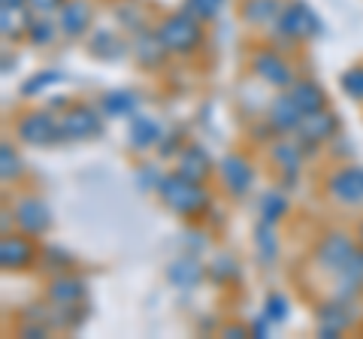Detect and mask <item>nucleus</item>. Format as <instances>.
I'll use <instances>...</instances> for the list:
<instances>
[{
  "label": "nucleus",
  "instance_id": "f257e3e1",
  "mask_svg": "<svg viewBox=\"0 0 363 339\" xmlns=\"http://www.w3.org/2000/svg\"><path fill=\"white\" fill-rule=\"evenodd\" d=\"M157 197H161V203L169 212H176L182 218H200V216H206L209 206H212L209 188L203 182H194V179L179 176L176 170L161 179Z\"/></svg>",
  "mask_w": 363,
  "mask_h": 339
},
{
  "label": "nucleus",
  "instance_id": "f03ea898",
  "mask_svg": "<svg viewBox=\"0 0 363 339\" xmlns=\"http://www.w3.org/2000/svg\"><path fill=\"white\" fill-rule=\"evenodd\" d=\"M318 33H321V21L312 9L303 0H288L279 21L272 25V43L281 40V49H291L297 43H309Z\"/></svg>",
  "mask_w": 363,
  "mask_h": 339
},
{
  "label": "nucleus",
  "instance_id": "7ed1b4c3",
  "mask_svg": "<svg viewBox=\"0 0 363 339\" xmlns=\"http://www.w3.org/2000/svg\"><path fill=\"white\" fill-rule=\"evenodd\" d=\"M155 30H157V37L164 40L167 52L179 55V58H188V55L200 52V46H203V21H197L194 16H188L185 9L167 16Z\"/></svg>",
  "mask_w": 363,
  "mask_h": 339
},
{
  "label": "nucleus",
  "instance_id": "20e7f679",
  "mask_svg": "<svg viewBox=\"0 0 363 339\" xmlns=\"http://www.w3.org/2000/svg\"><path fill=\"white\" fill-rule=\"evenodd\" d=\"M360 248L363 245H357V236H351L345 230H330V233H324L321 240L315 243L312 257H315V264L321 267L324 273L336 276L339 269H342L351 261V257L360 252Z\"/></svg>",
  "mask_w": 363,
  "mask_h": 339
},
{
  "label": "nucleus",
  "instance_id": "39448f33",
  "mask_svg": "<svg viewBox=\"0 0 363 339\" xmlns=\"http://www.w3.org/2000/svg\"><path fill=\"white\" fill-rule=\"evenodd\" d=\"M16 140L25 145H55L61 143V121L49 109H30L16 121Z\"/></svg>",
  "mask_w": 363,
  "mask_h": 339
},
{
  "label": "nucleus",
  "instance_id": "423d86ee",
  "mask_svg": "<svg viewBox=\"0 0 363 339\" xmlns=\"http://www.w3.org/2000/svg\"><path fill=\"white\" fill-rule=\"evenodd\" d=\"M327 197L339 206H360L363 203V167L360 164H342L324 179Z\"/></svg>",
  "mask_w": 363,
  "mask_h": 339
},
{
  "label": "nucleus",
  "instance_id": "0eeeda50",
  "mask_svg": "<svg viewBox=\"0 0 363 339\" xmlns=\"http://www.w3.org/2000/svg\"><path fill=\"white\" fill-rule=\"evenodd\" d=\"M294 137H297L303 145H306V155L318 152L324 143H330L339 137V118L333 109H318V112H309V116H303V121L297 124V130H294Z\"/></svg>",
  "mask_w": 363,
  "mask_h": 339
},
{
  "label": "nucleus",
  "instance_id": "6e6552de",
  "mask_svg": "<svg viewBox=\"0 0 363 339\" xmlns=\"http://www.w3.org/2000/svg\"><path fill=\"white\" fill-rule=\"evenodd\" d=\"M252 73H255L257 79H264L267 85L279 88V91L291 88V85H294V79H297V76H294L291 61H288L279 49H269V46L257 49V52L252 55Z\"/></svg>",
  "mask_w": 363,
  "mask_h": 339
},
{
  "label": "nucleus",
  "instance_id": "1a4fd4ad",
  "mask_svg": "<svg viewBox=\"0 0 363 339\" xmlns=\"http://www.w3.org/2000/svg\"><path fill=\"white\" fill-rule=\"evenodd\" d=\"M40 264V248L37 240L28 233H4L0 240V267L13 269V273H21V269H30Z\"/></svg>",
  "mask_w": 363,
  "mask_h": 339
},
{
  "label": "nucleus",
  "instance_id": "9d476101",
  "mask_svg": "<svg viewBox=\"0 0 363 339\" xmlns=\"http://www.w3.org/2000/svg\"><path fill=\"white\" fill-rule=\"evenodd\" d=\"M58 121H61V140H94L100 137V128H104L100 112L85 104H70L58 116Z\"/></svg>",
  "mask_w": 363,
  "mask_h": 339
},
{
  "label": "nucleus",
  "instance_id": "9b49d317",
  "mask_svg": "<svg viewBox=\"0 0 363 339\" xmlns=\"http://www.w3.org/2000/svg\"><path fill=\"white\" fill-rule=\"evenodd\" d=\"M215 170H218V179H221V185L227 188V194L245 197L248 191L255 188V167H252V161H248L242 152L224 155L221 164Z\"/></svg>",
  "mask_w": 363,
  "mask_h": 339
},
{
  "label": "nucleus",
  "instance_id": "f8f14e48",
  "mask_svg": "<svg viewBox=\"0 0 363 339\" xmlns=\"http://www.w3.org/2000/svg\"><path fill=\"white\" fill-rule=\"evenodd\" d=\"M13 216H16V228L21 233L33 236V240L45 236V233H49V228H52L49 206H45L40 197H33V194H25V197H18L13 203Z\"/></svg>",
  "mask_w": 363,
  "mask_h": 339
},
{
  "label": "nucleus",
  "instance_id": "ddd939ff",
  "mask_svg": "<svg viewBox=\"0 0 363 339\" xmlns=\"http://www.w3.org/2000/svg\"><path fill=\"white\" fill-rule=\"evenodd\" d=\"M357 315H354V300H342L333 297L330 303H324L318 309V333L321 336H342L348 327H354Z\"/></svg>",
  "mask_w": 363,
  "mask_h": 339
},
{
  "label": "nucleus",
  "instance_id": "4468645a",
  "mask_svg": "<svg viewBox=\"0 0 363 339\" xmlns=\"http://www.w3.org/2000/svg\"><path fill=\"white\" fill-rule=\"evenodd\" d=\"M269 161L288 176V182H294V176L300 173L303 161H306V145L297 137L272 140V145H269Z\"/></svg>",
  "mask_w": 363,
  "mask_h": 339
},
{
  "label": "nucleus",
  "instance_id": "2eb2a0df",
  "mask_svg": "<svg viewBox=\"0 0 363 339\" xmlns=\"http://www.w3.org/2000/svg\"><path fill=\"white\" fill-rule=\"evenodd\" d=\"M212 170H215V164H212V157L203 145L191 143V145H185V149H179V155H176V173L179 176L194 179V182H206V179L212 176Z\"/></svg>",
  "mask_w": 363,
  "mask_h": 339
},
{
  "label": "nucleus",
  "instance_id": "dca6fc26",
  "mask_svg": "<svg viewBox=\"0 0 363 339\" xmlns=\"http://www.w3.org/2000/svg\"><path fill=\"white\" fill-rule=\"evenodd\" d=\"M264 121H269V128L276 133H294L297 130V124L303 121V112H300L297 104H294V97L288 91H281V94L272 97Z\"/></svg>",
  "mask_w": 363,
  "mask_h": 339
},
{
  "label": "nucleus",
  "instance_id": "f3484780",
  "mask_svg": "<svg viewBox=\"0 0 363 339\" xmlns=\"http://www.w3.org/2000/svg\"><path fill=\"white\" fill-rule=\"evenodd\" d=\"M167 46H164V40L157 37V30H143V33H136V40H133V58L140 67H145V70H157L164 61H167Z\"/></svg>",
  "mask_w": 363,
  "mask_h": 339
},
{
  "label": "nucleus",
  "instance_id": "a211bd4d",
  "mask_svg": "<svg viewBox=\"0 0 363 339\" xmlns=\"http://www.w3.org/2000/svg\"><path fill=\"white\" fill-rule=\"evenodd\" d=\"M49 303L55 306H73V303L85 300V279L76 273H58L49 282Z\"/></svg>",
  "mask_w": 363,
  "mask_h": 339
},
{
  "label": "nucleus",
  "instance_id": "6ab92c4d",
  "mask_svg": "<svg viewBox=\"0 0 363 339\" xmlns=\"http://www.w3.org/2000/svg\"><path fill=\"white\" fill-rule=\"evenodd\" d=\"M281 9H285V0H242L240 18L252 28H269L279 21Z\"/></svg>",
  "mask_w": 363,
  "mask_h": 339
},
{
  "label": "nucleus",
  "instance_id": "aec40b11",
  "mask_svg": "<svg viewBox=\"0 0 363 339\" xmlns=\"http://www.w3.org/2000/svg\"><path fill=\"white\" fill-rule=\"evenodd\" d=\"M91 25V4L88 0H67V4L61 6V16H58V28L64 37H82V33L88 30Z\"/></svg>",
  "mask_w": 363,
  "mask_h": 339
},
{
  "label": "nucleus",
  "instance_id": "412c9836",
  "mask_svg": "<svg viewBox=\"0 0 363 339\" xmlns=\"http://www.w3.org/2000/svg\"><path fill=\"white\" fill-rule=\"evenodd\" d=\"M285 91L294 97V104L300 106L303 116H309V112H318V109L327 106L324 88L318 85V82H312V79H294V85L285 88Z\"/></svg>",
  "mask_w": 363,
  "mask_h": 339
},
{
  "label": "nucleus",
  "instance_id": "4be33fe9",
  "mask_svg": "<svg viewBox=\"0 0 363 339\" xmlns=\"http://www.w3.org/2000/svg\"><path fill=\"white\" fill-rule=\"evenodd\" d=\"M161 140H164V130L155 118L133 116V121H130V145L133 149H140V152L155 149V145H161Z\"/></svg>",
  "mask_w": 363,
  "mask_h": 339
},
{
  "label": "nucleus",
  "instance_id": "5701e85b",
  "mask_svg": "<svg viewBox=\"0 0 363 339\" xmlns=\"http://www.w3.org/2000/svg\"><path fill=\"white\" fill-rule=\"evenodd\" d=\"M136 106H140L136 91H109V94H104V100H100V109H104V116H109V118L133 116Z\"/></svg>",
  "mask_w": 363,
  "mask_h": 339
},
{
  "label": "nucleus",
  "instance_id": "b1692460",
  "mask_svg": "<svg viewBox=\"0 0 363 339\" xmlns=\"http://www.w3.org/2000/svg\"><path fill=\"white\" fill-rule=\"evenodd\" d=\"M255 245H257V257L267 267H272V261L279 257V240H276V224L260 221L255 224Z\"/></svg>",
  "mask_w": 363,
  "mask_h": 339
},
{
  "label": "nucleus",
  "instance_id": "393cba45",
  "mask_svg": "<svg viewBox=\"0 0 363 339\" xmlns=\"http://www.w3.org/2000/svg\"><path fill=\"white\" fill-rule=\"evenodd\" d=\"M203 276H206V269H203V264H197L194 257H176V261L169 264V282H173V285L194 288Z\"/></svg>",
  "mask_w": 363,
  "mask_h": 339
},
{
  "label": "nucleus",
  "instance_id": "a878e982",
  "mask_svg": "<svg viewBox=\"0 0 363 339\" xmlns=\"http://www.w3.org/2000/svg\"><path fill=\"white\" fill-rule=\"evenodd\" d=\"M257 212H260V221L276 224V221L288 212V197H285V191H281V188H272V191H267V194H260Z\"/></svg>",
  "mask_w": 363,
  "mask_h": 339
},
{
  "label": "nucleus",
  "instance_id": "bb28decb",
  "mask_svg": "<svg viewBox=\"0 0 363 339\" xmlns=\"http://www.w3.org/2000/svg\"><path fill=\"white\" fill-rule=\"evenodd\" d=\"M0 176H4V182L9 185V182H18L21 176H25V167H21V157H18V152H16V145L9 143V140H4V145H0Z\"/></svg>",
  "mask_w": 363,
  "mask_h": 339
},
{
  "label": "nucleus",
  "instance_id": "cd10ccee",
  "mask_svg": "<svg viewBox=\"0 0 363 339\" xmlns=\"http://www.w3.org/2000/svg\"><path fill=\"white\" fill-rule=\"evenodd\" d=\"M58 30H61V28L55 25V21L43 18V16L37 18V13H33L30 21H28V40H30V43H37V46H49Z\"/></svg>",
  "mask_w": 363,
  "mask_h": 339
},
{
  "label": "nucleus",
  "instance_id": "c85d7f7f",
  "mask_svg": "<svg viewBox=\"0 0 363 339\" xmlns=\"http://www.w3.org/2000/svg\"><path fill=\"white\" fill-rule=\"evenodd\" d=\"M339 85H342V91L357 100V104H363V64H351L348 70L339 76Z\"/></svg>",
  "mask_w": 363,
  "mask_h": 339
},
{
  "label": "nucleus",
  "instance_id": "c756f323",
  "mask_svg": "<svg viewBox=\"0 0 363 339\" xmlns=\"http://www.w3.org/2000/svg\"><path fill=\"white\" fill-rule=\"evenodd\" d=\"M221 6H224V0H185V6H182V9L206 25V21H212L215 16L221 13Z\"/></svg>",
  "mask_w": 363,
  "mask_h": 339
},
{
  "label": "nucleus",
  "instance_id": "7c9ffc66",
  "mask_svg": "<svg viewBox=\"0 0 363 339\" xmlns=\"http://www.w3.org/2000/svg\"><path fill=\"white\" fill-rule=\"evenodd\" d=\"M118 21H121V28H128L133 33H143V30H149V21H145V13L140 6H133V4H121L118 6Z\"/></svg>",
  "mask_w": 363,
  "mask_h": 339
},
{
  "label": "nucleus",
  "instance_id": "2f4dec72",
  "mask_svg": "<svg viewBox=\"0 0 363 339\" xmlns=\"http://www.w3.org/2000/svg\"><path fill=\"white\" fill-rule=\"evenodd\" d=\"M67 267H70V257H67L58 245L40 252V269H49L52 276H58V273H67Z\"/></svg>",
  "mask_w": 363,
  "mask_h": 339
},
{
  "label": "nucleus",
  "instance_id": "473e14b6",
  "mask_svg": "<svg viewBox=\"0 0 363 339\" xmlns=\"http://www.w3.org/2000/svg\"><path fill=\"white\" fill-rule=\"evenodd\" d=\"M264 315L272 321V324H281L288 318V297L285 294H279V291H272L269 297H267V303H264Z\"/></svg>",
  "mask_w": 363,
  "mask_h": 339
},
{
  "label": "nucleus",
  "instance_id": "72a5a7b5",
  "mask_svg": "<svg viewBox=\"0 0 363 339\" xmlns=\"http://www.w3.org/2000/svg\"><path fill=\"white\" fill-rule=\"evenodd\" d=\"M206 273L215 282H230V279H236V261H233V257H227V255H221V257H215V261L206 267Z\"/></svg>",
  "mask_w": 363,
  "mask_h": 339
},
{
  "label": "nucleus",
  "instance_id": "f704fd0d",
  "mask_svg": "<svg viewBox=\"0 0 363 339\" xmlns=\"http://www.w3.org/2000/svg\"><path fill=\"white\" fill-rule=\"evenodd\" d=\"M61 73H43V76H33L30 79V82H25V85H21V94H25V97H33V94H40V91H45V88H49V85H55V82H61Z\"/></svg>",
  "mask_w": 363,
  "mask_h": 339
},
{
  "label": "nucleus",
  "instance_id": "c9c22d12",
  "mask_svg": "<svg viewBox=\"0 0 363 339\" xmlns=\"http://www.w3.org/2000/svg\"><path fill=\"white\" fill-rule=\"evenodd\" d=\"M136 179H140V185H143L145 191H157V185H161L164 173H161V170H155V167H143Z\"/></svg>",
  "mask_w": 363,
  "mask_h": 339
},
{
  "label": "nucleus",
  "instance_id": "e433bc0d",
  "mask_svg": "<svg viewBox=\"0 0 363 339\" xmlns=\"http://www.w3.org/2000/svg\"><path fill=\"white\" fill-rule=\"evenodd\" d=\"M64 4L67 0H28L30 13H37V16H49V13H55V9H61Z\"/></svg>",
  "mask_w": 363,
  "mask_h": 339
},
{
  "label": "nucleus",
  "instance_id": "4c0bfd02",
  "mask_svg": "<svg viewBox=\"0 0 363 339\" xmlns=\"http://www.w3.org/2000/svg\"><path fill=\"white\" fill-rule=\"evenodd\" d=\"M221 333H224V336H233V339H240V336H248V333H252V327H242V324H227Z\"/></svg>",
  "mask_w": 363,
  "mask_h": 339
},
{
  "label": "nucleus",
  "instance_id": "58836bf2",
  "mask_svg": "<svg viewBox=\"0 0 363 339\" xmlns=\"http://www.w3.org/2000/svg\"><path fill=\"white\" fill-rule=\"evenodd\" d=\"M269 324H272V321L267 318V315H260V318L252 324V333H255V336H269Z\"/></svg>",
  "mask_w": 363,
  "mask_h": 339
},
{
  "label": "nucleus",
  "instance_id": "ea45409f",
  "mask_svg": "<svg viewBox=\"0 0 363 339\" xmlns=\"http://www.w3.org/2000/svg\"><path fill=\"white\" fill-rule=\"evenodd\" d=\"M25 4H28V0H4V6H6V9H21Z\"/></svg>",
  "mask_w": 363,
  "mask_h": 339
},
{
  "label": "nucleus",
  "instance_id": "a19ab883",
  "mask_svg": "<svg viewBox=\"0 0 363 339\" xmlns=\"http://www.w3.org/2000/svg\"><path fill=\"white\" fill-rule=\"evenodd\" d=\"M357 243L363 245V218H360V224H357Z\"/></svg>",
  "mask_w": 363,
  "mask_h": 339
}]
</instances>
